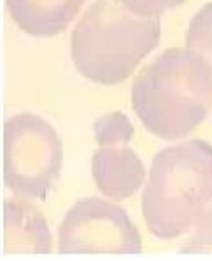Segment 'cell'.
Wrapping results in <instances>:
<instances>
[{
  "label": "cell",
  "instance_id": "6da1fadb",
  "mask_svg": "<svg viewBox=\"0 0 212 261\" xmlns=\"http://www.w3.org/2000/svg\"><path fill=\"white\" fill-rule=\"evenodd\" d=\"M142 216L154 237L177 239L212 223V146L184 140L154 156L142 195Z\"/></svg>",
  "mask_w": 212,
  "mask_h": 261
},
{
  "label": "cell",
  "instance_id": "7a4b0ae2",
  "mask_svg": "<svg viewBox=\"0 0 212 261\" xmlns=\"http://www.w3.org/2000/svg\"><path fill=\"white\" fill-rule=\"evenodd\" d=\"M131 106L144 126L163 140H177L200 126L212 107V69L188 47H170L141 70Z\"/></svg>",
  "mask_w": 212,
  "mask_h": 261
},
{
  "label": "cell",
  "instance_id": "3957f363",
  "mask_svg": "<svg viewBox=\"0 0 212 261\" xmlns=\"http://www.w3.org/2000/svg\"><path fill=\"white\" fill-rule=\"evenodd\" d=\"M160 32L158 18L135 14L123 0H95L72 32V60L90 81L119 84L158 46Z\"/></svg>",
  "mask_w": 212,
  "mask_h": 261
},
{
  "label": "cell",
  "instance_id": "277c9868",
  "mask_svg": "<svg viewBox=\"0 0 212 261\" xmlns=\"http://www.w3.org/2000/svg\"><path fill=\"white\" fill-rule=\"evenodd\" d=\"M63 146L42 118L21 112L4 126V182L19 198L44 200L60 177Z\"/></svg>",
  "mask_w": 212,
  "mask_h": 261
},
{
  "label": "cell",
  "instance_id": "5b68a950",
  "mask_svg": "<svg viewBox=\"0 0 212 261\" xmlns=\"http://www.w3.org/2000/svg\"><path fill=\"white\" fill-rule=\"evenodd\" d=\"M60 252H141L142 237L125 208L102 198L74 203L58 230Z\"/></svg>",
  "mask_w": 212,
  "mask_h": 261
},
{
  "label": "cell",
  "instance_id": "8992f818",
  "mask_svg": "<svg viewBox=\"0 0 212 261\" xmlns=\"http://www.w3.org/2000/svg\"><path fill=\"white\" fill-rule=\"evenodd\" d=\"M98 151L91 160L95 184L113 200H126L142 186L146 168L128 144L134 139V124L121 112H109L93 124Z\"/></svg>",
  "mask_w": 212,
  "mask_h": 261
},
{
  "label": "cell",
  "instance_id": "52a82bcc",
  "mask_svg": "<svg viewBox=\"0 0 212 261\" xmlns=\"http://www.w3.org/2000/svg\"><path fill=\"white\" fill-rule=\"evenodd\" d=\"M4 251L49 252L51 231L37 207L14 198L4 203Z\"/></svg>",
  "mask_w": 212,
  "mask_h": 261
},
{
  "label": "cell",
  "instance_id": "ba28073f",
  "mask_svg": "<svg viewBox=\"0 0 212 261\" xmlns=\"http://www.w3.org/2000/svg\"><path fill=\"white\" fill-rule=\"evenodd\" d=\"M86 0H7L13 21L35 37H53L65 30Z\"/></svg>",
  "mask_w": 212,
  "mask_h": 261
},
{
  "label": "cell",
  "instance_id": "9c48e42d",
  "mask_svg": "<svg viewBox=\"0 0 212 261\" xmlns=\"http://www.w3.org/2000/svg\"><path fill=\"white\" fill-rule=\"evenodd\" d=\"M186 46L202 56L212 69V2L205 4L191 19L186 34Z\"/></svg>",
  "mask_w": 212,
  "mask_h": 261
},
{
  "label": "cell",
  "instance_id": "30bf717a",
  "mask_svg": "<svg viewBox=\"0 0 212 261\" xmlns=\"http://www.w3.org/2000/svg\"><path fill=\"white\" fill-rule=\"evenodd\" d=\"M123 2L142 18H156L165 11L181 6L186 0H123Z\"/></svg>",
  "mask_w": 212,
  "mask_h": 261
},
{
  "label": "cell",
  "instance_id": "8fae6325",
  "mask_svg": "<svg viewBox=\"0 0 212 261\" xmlns=\"http://www.w3.org/2000/svg\"><path fill=\"white\" fill-rule=\"evenodd\" d=\"M181 249L184 252H212V223L198 228Z\"/></svg>",
  "mask_w": 212,
  "mask_h": 261
}]
</instances>
